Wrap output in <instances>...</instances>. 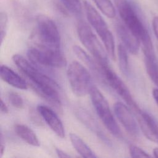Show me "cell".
<instances>
[{
	"label": "cell",
	"mask_w": 158,
	"mask_h": 158,
	"mask_svg": "<svg viewBox=\"0 0 158 158\" xmlns=\"http://www.w3.org/2000/svg\"><path fill=\"white\" fill-rule=\"evenodd\" d=\"M0 75L3 81L14 88L20 89H27L28 88V83L6 65H1Z\"/></svg>",
	"instance_id": "cell-14"
},
{
	"label": "cell",
	"mask_w": 158,
	"mask_h": 158,
	"mask_svg": "<svg viewBox=\"0 0 158 158\" xmlns=\"http://www.w3.org/2000/svg\"><path fill=\"white\" fill-rule=\"evenodd\" d=\"M89 94L96 112L104 126L112 135L119 138L121 136L120 129L114 117L105 97L99 89L94 85Z\"/></svg>",
	"instance_id": "cell-7"
},
{
	"label": "cell",
	"mask_w": 158,
	"mask_h": 158,
	"mask_svg": "<svg viewBox=\"0 0 158 158\" xmlns=\"http://www.w3.org/2000/svg\"><path fill=\"white\" fill-rule=\"evenodd\" d=\"M56 154H57L58 157H71L69 154H68L67 153H66L65 152H64V151H62L59 148L56 149Z\"/></svg>",
	"instance_id": "cell-27"
},
{
	"label": "cell",
	"mask_w": 158,
	"mask_h": 158,
	"mask_svg": "<svg viewBox=\"0 0 158 158\" xmlns=\"http://www.w3.org/2000/svg\"><path fill=\"white\" fill-rule=\"evenodd\" d=\"M12 60L27 78L28 84L41 98L50 104L56 103L60 100L59 87L54 80L20 54H14Z\"/></svg>",
	"instance_id": "cell-1"
},
{
	"label": "cell",
	"mask_w": 158,
	"mask_h": 158,
	"mask_svg": "<svg viewBox=\"0 0 158 158\" xmlns=\"http://www.w3.org/2000/svg\"><path fill=\"white\" fill-rule=\"evenodd\" d=\"M139 127L149 140L158 144V124L156 120L146 112L140 109L135 112Z\"/></svg>",
	"instance_id": "cell-11"
},
{
	"label": "cell",
	"mask_w": 158,
	"mask_h": 158,
	"mask_svg": "<svg viewBox=\"0 0 158 158\" xmlns=\"http://www.w3.org/2000/svg\"><path fill=\"white\" fill-rule=\"evenodd\" d=\"M129 152L131 157H149L150 156L144 150L140 148L131 144L129 146Z\"/></svg>",
	"instance_id": "cell-25"
},
{
	"label": "cell",
	"mask_w": 158,
	"mask_h": 158,
	"mask_svg": "<svg viewBox=\"0 0 158 158\" xmlns=\"http://www.w3.org/2000/svg\"><path fill=\"white\" fill-rule=\"evenodd\" d=\"M83 5L86 18L89 24L93 27L102 40L107 54L112 59L115 60V41L112 33L110 31L107 23L90 3L84 1Z\"/></svg>",
	"instance_id": "cell-3"
},
{
	"label": "cell",
	"mask_w": 158,
	"mask_h": 158,
	"mask_svg": "<svg viewBox=\"0 0 158 158\" xmlns=\"http://www.w3.org/2000/svg\"><path fill=\"white\" fill-rule=\"evenodd\" d=\"M8 24V17L7 14L4 12H1L0 14V34H1V43L2 44L6 36Z\"/></svg>",
	"instance_id": "cell-23"
},
{
	"label": "cell",
	"mask_w": 158,
	"mask_h": 158,
	"mask_svg": "<svg viewBox=\"0 0 158 158\" xmlns=\"http://www.w3.org/2000/svg\"><path fill=\"white\" fill-rule=\"evenodd\" d=\"M154 156L156 157H158V148H155L152 151Z\"/></svg>",
	"instance_id": "cell-31"
},
{
	"label": "cell",
	"mask_w": 158,
	"mask_h": 158,
	"mask_svg": "<svg viewBox=\"0 0 158 158\" xmlns=\"http://www.w3.org/2000/svg\"><path fill=\"white\" fill-rule=\"evenodd\" d=\"M146 70L151 80L158 87V62L156 56H144Z\"/></svg>",
	"instance_id": "cell-18"
},
{
	"label": "cell",
	"mask_w": 158,
	"mask_h": 158,
	"mask_svg": "<svg viewBox=\"0 0 158 158\" xmlns=\"http://www.w3.org/2000/svg\"><path fill=\"white\" fill-rule=\"evenodd\" d=\"M14 130L17 135L22 140L33 146H39L40 141L35 133L28 126L23 124H16Z\"/></svg>",
	"instance_id": "cell-15"
},
{
	"label": "cell",
	"mask_w": 158,
	"mask_h": 158,
	"mask_svg": "<svg viewBox=\"0 0 158 158\" xmlns=\"http://www.w3.org/2000/svg\"><path fill=\"white\" fill-rule=\"evenodd\" d=\"M37 111L57 136L61 138L65 137V130L62 122L52 109L46 106L38 105Z\"/></svg>",
	"instance_id": "cell-12"
},
{
	"label": "cell",
	"mask_w": 158,
	"mask_h": 158,
	"mask_svg": "<svg viewBox=\"0 0 158 158\" xmlns=\"http://www.w3.org/2000/svg\"><path fill=\"white\" fill-rule=\"evenodd\" d=\"M68 81L72 92L81 97L89 93L93 86V80L88 70L77 61H72L67 70Z\"/></svg>",
	"instance_id": "cell-6"
},
{
	"label": "cell",
	"mask_w": 158,
	"mask_h": 158,
	"mask_svg": "<svg viewBox=\"0 0 158 158\" xmlns=\"http://www.w3.org/2000/svg\"><path fill=\"white\" fill-rule=\"evenodd\" d=\"M4 151H5V144H4V140H3L2 134V133H1V146H0L1 157L2 156Z\"/></svg>",
	"instance_id": "cell-29"
},
{
	"label": "cell",
	"mask_w": 158,
	"mask_h": 158,
	"mask_svg": "<svg viewBox=\"0 0 158 158\" xmlns=\"http://www.w3.org/2000/svg\"><path fill=\"white\" fill-rule=\"evenodd\" d=\"M116 31L122 44L132 54L136 55L138 53L140 47L139 40L128 30V28L122 23L116 25Z\"/></svg>",
	"instance_id": "cell-13"
},
{
	"label": "cell",
	"mask_w": 158,
	"mask_h": 158,
	"mask_svg": "<svg viewBox=\"0 0 158 158\" xmlns=\"http://www.w3.org/2000/svg\"><path fill=\"white\" fill-rule=\"evenodd\" d=\"M118 64L120 70L125 75H128L129 73V65L128 58L127 54V49L122 43H120L118 46L117 49Z\"/></svg>",
	"instance_id": "cell-19"
},
{
	"label": "cell",
	"mask_w": 158,
	"mask_h": 158,
	"mask_svg": "<svg viewBox=\"0 0 158 158\" xmlns=\"http://www.w3.org/2000/svg\"><path fill=\"white\" fill-rule=\"evenodd\" d=\"M1 111L4 114H7L9 112V109L2 99H1Z\"/></svg>",
	"instance_id": "cell-28"
},
{
	"label": "cell",
	"mask_w": 158,
	"mask_h": 158,
	"mask_svg": "<svg viewBox=\"0 0 158 158\" xmlns=\"http://www.w3.org/2000/svg\"><path fill=\"white\" fill-rule=\"evenodd\" d=\"M36 33L40 40V45L60 49V36L55 22L49 17L40 15L36 19Z\"/></svg>",
	"instance_id": "cell-8"
},
{
	"label": "cell",
	"mask_w": 158,
	"mask_h": 158,
	"mask_svg": "<svg viewBox=\"0 0 158 158\" xmlns=\"http://www.w3.org/2000/svg\"><path fill=\"white\" fill-rule=\"evenodd\" d=\"M8 99L10 104L17 109H22L23 106V101L22 97L16 93L10 92L8 94Z\"/></svg>",
	"instance_id": "cell-24"
},
{
	"label": "cell",
	"mask_w": 158,
	"mask_h": 158,
	"mask_svg": "<svg viewBox=\"0 0 158 158\" xmlns=\"http://www.w3.org/2000/svg\"><path fill=\"white\" fill-rule=\"evenodd\" d=\"M73 52H75V55L77 56L78 59H80L81 61H83L91 70L94 72H98V73H101L102 75L101 68L97 62L94 60L81 47L75 45L73 47Z\"/></svg>",
	"instance_id": "cell-17"
},
{
	"label": "cell",
	"mask_w": 158,
	"mask_h": 158,
	"mask_svg": "<svg viewBox=\"0 0 158 158\" xmlns=\"http://www.w3.org/2000/svg\"><path fill=\"white\" fill-rule=\"evenodd\" d=\"M99 9L107 17L114 18L116 15L115 7L110 0H93Z\"/></svg>",
	"instance_id": "cell-20"
},
{
	"label": "cell",
	"mask_w": 158,
	"mask_h": 158,
	"mask_svg": "<svg viewBox=\"0 0 158 158\" xmlns=\"http://www.w3.org/2000/svg\"><path fill=\"white\" fill-rule=\"evenodd\" d=\"M29 60L36 67L62 68L67 64V60L60 49H55L41 45L31 47L27 50Z\"/></svg>",
	"instance_id": "cell-4"
},
{
	"label": "cell",
	"mask_w": 158,
	"mask_h": 158,
	"mask_svg": "<svg viewBox=\"0 0 158 158\" xmlns=\"http://www.w3.org/2000/svg\"><path fill=\"white\" fill-rule=\"evenodd\" d=\"M120 17L124 25L139 40L144 56L155 55L149 33L128 0H114Z\"/></svg>",
	"instance_id": "cell-2"
},
{
	"label": "cell",
	"mask_w": 158,
	"mask_h": 158,
	"mask_svg": "<svg viewBox=\"0 0 158 158\" xmlns=\"http://www.w3.org/2000/svg\"><path fill=\"white\" fill-rule=\"evenodd\" d=\"M65 7L72 13L79 15L81 13V4L79 0H61Z\"/></svg>",
	"instance_id": "cell-21"
},
{
	"label": "cell",
	"mask_w": 158,
	"mask_h": 158,
	"mask_svg": "<svg viewBox=\"0 0 158 158\" xmlns=\"http://www.w3.org/2000/svg\"><path fill=\"white\" fill-rule=\"evenodd\" d=\"M114 110L125 130L133 137H137L139 135V125L128 107L122 102H117L114 106Z\"/></svg>",
	"instance_id": "cell-10"
},
{
	"label": "cell",
	"mask_w": 158,
	"mask_h": 158,
	"mask_svg": "<svg viewBox=\"0 0 158 158\" xmlns=\"http://www.w3.org/2000/svg\"><path fill=\"white\" fill-rule=\"evenodd\" d=\"M152 28L154 33L158 40V16L154 17L152 19Z\"/></svg>",
	"instance_id": "cell-26"
},
{
	"label": "cell",
	"mask_w": 158,
	"mask_h": 158,
	"mask_svg": "<svg viewBox=\"0 0 158 158\" xmlns=\"http://www.w3.org/2000/svg\"><path fill=\"white\" fill-rule=\"evenodd\" d=\"M69 137L73 147L81 157L87 158H94L97 157L90 148L78 135L71 133L69 135Z\"/></svg>",
	"instance_id": "cell-16"
},
{
	"label": "cell",
	"mask_w": 158,
	"mask_h": 158,
	"mask_svg": "<svg viewBox=\"0 0 158 158\" xmlns=\"http://www.w3.org/2000/svg\"><path fill=\"white\" fill-rule=\"evenodd\" d=\"M77 114L78 117V118L88 127L90 128V129H93L94 131H96L98 128L96 127V123H94V120L93 119L92 117L86 112H85L83 110H78L77 112Z\"/></svg>",
	"instance_id": "cell-22"
},
{
	"label": "cell",
	"mask_w": 158,
	"mask_h": 158,
	"mask_svg": "<svg viewBox=\"0 0 158 158\" xmlns=\"http://www.w3.org/2000/svg\"><path fill=\"white\" fill-rule=\"evenodd\" d=\"M77 31L80 42L93 55L99 66L107 65V53L89 25L80 20L77 24Z\"/></svg>",
	"instance_id": "cell-5"
},
{
	"label": "cell",
	"mask_w": 158,
	"mask_h": 158,
	"mask_svg": "<svg viewBox=\"0 0 158 158\" xmlns=\"http://www.w3.org/2000/svg\"><path fill=\"white\" fill-rule=\"evenodd\" d=\"M100 67L102 75L109 85L125 101L134 112L139 110V107L134 101L128 88L122 79L110 69L108 64Z\"/></svg>",
	"instance_id": "cell-9"
},
{
	"label": "cell",
	"mask_w": 158,
	"mask_h": 158,
	"mask_svg": "<svg viewBox=\"0 0 158 158\" xmlns=\"http://www.w3.org/2000/svg\"><path fill=\"white\" fill-rule=\"evenodd\" d=\"M152 96L154 101L158 105V89H154L152 90Z\"/></svg>",
	"instance_id": "cell-30"
}]
</instances>
